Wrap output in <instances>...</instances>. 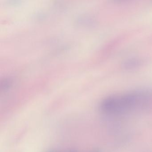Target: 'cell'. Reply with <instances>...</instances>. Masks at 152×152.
Returning a JSON list of instances; mask_svg holds the SVG:
<instances>
[{
    "mask_svg": "<svg viewBox=\"0 0 152 152\" xmlns=\"http://www.w3.org/2000/svg\"></svg>",
    "mask_w": 152,
    "mask_h": 152,
    "instance_id": "3",
    "label": "cell"
},
{
    "mask_svg": "<svg viewBox=\"0 0 152 152\" xmlns=\"http://www.w3.org/2000/svg\"><path fill=\"white\" fill-rule=\"evenodd\" d=\"M141 61L137 58H130L124 62L123 67L127 70L137 68L141 65Z\"/></svg>",
    "mask_w": 152,
    "mask_h": 152,
    "instance_id": "2",
    "label": "cell"
},
{
    "mask_svg": "<svg viewBox=\"0 0 152 152\" xmlns=\"http://www.w3.org/2000/svg\"><path fill=\"white\" fill-rule=\"evenodd\" d=\"M152 101V91L138 90L112 95L101 103V110L109 115H120L146 106Z\"/></svg>",
    "mask_w": 152,
    "mask_h": 152,
    "instance_id": "1",
    "label": "cell"
}]
</instances>
